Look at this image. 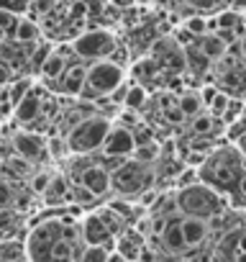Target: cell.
<instances>
[{"instance_id": "cell-1", "label": "cell", "mask_w": 246, "mask_h": 262, "mask_svg": "<svg viewBox=\"0 0 246 262\" xmlns=\"http://www.w3.org/2000/svg\"><path fill=\"white\" fill-rule=\"evenodd\" d=\"M177 211L182 216H198V219H215L226 211V201L220 193L205 183H190L182 185L177 193Z\"/></svg>"}, {"instance_id": "cell-2", "label": "cell", "mask_w": 246, "mask_h": 262, "mask_svg": "<svg viewBox=\"0 0 246 262\" xmlns=\"http://www.w3.org/2000/svg\"><path fill=\"white\" fill-rule=\"evenodd\" d=\"M110 128V121L105 116H87V118H80L67 134V144H69V152L75 155H87V152H95L103 147V139Z\"/></svg>"}, {"instance_id": "cell-3", "label": "cell", "mask_w": 246, "mask_h": 262, "mask_svg": "<svg viewBox=\"0 0 246 262\" xmlns=\"http://www.w3.org/2000/svg\"><path fill=\"white\" fill-rule=\"evenodd\" d=\"M123 82V67L115 64L113 59H92V64L87 67V80L80 95H90V100L100 98V95H110V90H115Z\"/></svg>"}, {"instance_id": "cell-4", "label": "cell", "mask_w": 246, "mask_h": 262, "mask_svg": "<svg viewBox=\"0 0 246 262\" xmlns=\"http://www.w3.org/2000/svg\"><path fill=\"white\" fill-rule=\"evenodd\" d=\"M152 183V172H146L144 162L139 160H123L113 172H110V188H115L118 193H141L144 188H149Z\"/></svg>"}, {"instance_id": "cell-5", "label": "cell", "mask_w": 246, "mask_h": 262, "mask_svg": "<svg viewBox=\"0 0 246 262\" xmlns=\"http://www.w3.org/2000/svg\"><path fill=\"white\" fill-rule=\"evenodd\" d=\"M115 49V36L110 31H82L72 41V52L82 59H103Z\"/></svg>"}, {"instance_id": "cell-6", "label": "cell", "mask_w": 246, "mask_h": 262, "mask_svg": "<svg viewBox=\"0 0 246 262\" xmlns=\"http://www.w3.org/2000/svg\"><path fill=\"white\" fill-rule=\"evenodd\" d=\"M62 236V226L54 221H44L31 229L29 242H26V257L31 259H46L52 252V244Z\"/></svg>"}, {"instance_id": "cell-7", "label": "cell", "mask_w": 246, "mask_h": 262, "mask_svg": "<svg viewBox=\"0 0 246 262\" xmlns=\"http://www.w3.org/2000/svg\"><path fill=\"white\" fill-rule=\"evenodd\" d=\"M100 149L105 155H113V157H131L134 149H136L134 128H129V126H110Z\"/></svg>"}, {"instance_id": "cell-8", "label": "cell", "mask_w": 246, "mask_h": 262, "mask_svg": "<svg viewBox=\"0 0 246 262\" xmlns=\"http://www.w3.org/2000/svg\"><path fill=\"white\" fill-rule=\"evenodd\" d=\"M82 236H85V244L97 242V244H105L108 249L115 247V236H113V231L105 226V221H103L100 213H90V216L82 219Z\"/></svg>"}, {"instance_id": "cell-9", "label": "cell", "mask_w": 246, "mask_h": 262, "mask_svg": "<svg viewBox=\"0 0 246 262\" xmlns=\"http://www.w3.org/2000/svg\"><path fill=\"white\" fill-rule=\"evenodd\" d=\"M77 180H80V185L87 188L95 198H103V195L110 190V172H108L103 165H87Z\"/></svg>"}, {"instance_id": "cell-10", "label": "cell", "mask_w": 246, "mask_h": 262, "mask_svg": "<svg viewBox=\"0 0 246 262\" xmlns=\"http://www.w3.org/2000/svg\"><path fill=\"white\" fill-rule=\"evenodd\" d=\"M13 149H16L21 157H26V160H39V157L49 155L44 137L34 134V131H21V134H16V137H13Z\"/></svg>"}, {"instance_id": "cell-11", "label": "cell", "mask_w": 246, "mask_h": 262, "mask_svg": "<svg viewBox=\"0 0 246 262\" xmlns=\"http://www.w3.org/2000/svg\"><path fill=\"white\" fill-rule=\"evenodd\" d=\"M180 226H182V236H185L187 249L200 247L208 239V234H210L208 221L205 219H198V216H180Z\"/></svg>"}, {"instance_id": "cell-12", "label": "cell", "mask_w": 246, "mask_h": 262, "mask_svg": "<svg viewBox=\"0 0 246 262\" xmlns=\"http://www.w3.org/2000/svg\"><path fill=\"white\" fill-rule=\"evenodd\" d=\"M59 80V90L62 93H67V95H80L82 93V88H85V80H87V67L85 64H69V67H64V72L57 77Z\"/></svg>"}, {"instance_id": "cell-13", "label": "cell", "mask_w": 246, "mask_h": 262, "mask_svg": "<svg viewBox=\"0 0 246 262\" xmlns=\"http://www.w3.org/2000/svg\"><path fill=\"white\" fill-rule=\"evenodd\" d=\"M180 216H182V213H180ZM180 216H169V219H167V226H164L162 234H159L162 247H164L167 252H172V254H180V252L187 249L185 236H182V226H180Z\"/></svg>"}, {"instance_id": "cell-14", "label": "cell", "mask_w": 246, "mask_h": 262, "mask_svg": "<svg viewBox=\"0 0 246 262\" xmlns=\"http://www.w3.org/2000/svg\"><path fill=\"white\" fill-rule=\"evenodd\" d=\"M41 108H44V98H41L39 93H26V95L16 103V118H18L21 123H34V121L39 118Z\"/></svg>"}, {"instance_id": "cell-15", "label": "cell", "mask_w": 246, "mask_h": 262, "mask_svg": "<svg viewBox=\"0 0 246 262\" xmlns=\"http://www.w3.org/2000/svg\"><path fill=\"white\" fill-rule=\"evenodd\" d=\"M198 47H200V52H203L208 59H220V57H226V41H223L215 31H213V34H210V31L203 34Z\"/></svg>"}, {"instance_id": "cell-16", "label": "cell", "mask_w": 246, "mask_h": 262, "mask_svg": "<svg viewBox=\"0 0 246 262\" xmlns=\"http://www.w3.org/2000/svg\"><path fill=\"white\" fill-rule=\"evenodd\" d=\"M64 67H67V57L62 54V52H49V57L44 59V64H41V77L44 80H57L62 72H64Z\"/></svg>"}, {"instance_id": "cell-17", "label": "cell", "mask_w": 246, "mask_h": 262, "mask_svg": "<svg viewBox=\"0 0 246 262\" xmlns=\"http://www.w3.org/2000/svg\"><path fill=\"white\" fill-rule=\"evenodd\" d=\"M13 36L21 41V44H31L39 39V26L34 18H18L16 21V29H13Z\"/></svg>"}, {"instance_id": "cell-18", "label": "cell", "mask_w": 246, "mask_h": 262, "mask_svg": "<svg viewBox=\"0 0 246 262\" xmlns=\"http://www.w3.org/2000/svg\"><path fill=\"white\" fill-rule=\"evenodd\" d=\"M190 128H192L195 137H208V134H213V128H215V116H213L210 111H208V113L198 111V113L192 116V121H190Z\"/></svg>"}, {"instance_id": "cell-19", "label": "cell", "mask_w": 246, "mask_h": 262, "mask_svg": "<svg viewBox=\"0 0 246 262\" xmlns=\"http://www.w3.org/2000/svg\"><path fill=\"white\" fill-rule=\"evenodd\" d=\"M177 108L185 113V118H192L198 111H203V100H200V93L195 90H185L180 98H177Z\"/></svg>"}, {"instance_id": "cell-20", "label": "cell", "mask_w": 246, "mask_h": 262, "mask_svg": "<svg viewBox=\"0 0 246 262\" xmlns=\"http://www.w3.org/2000/svg\"><path fill=\"white\" fill-rule=\"evenodd\" d=\"M146 88L144 85H129V90H126V95H123V105H126L129 111H139V108H144V103H146Z\"/></svg>"}, {"instance_id": "cell-21", "label": "cell", "mask_w": 246, "mask_h": 262, "mask_svg": "<svg viewBox=\"0 0 246 262\" xmlns=\"http://www.w3.org/2000/svg\"><path fill=\"white\" fill-rule=\"evenodd\" d=\"M67 193H69V185H67V178L57 175L49 180V188L44 193V198H57V201H67Z\"/></svg>"}, {"instance_id": "cell-22", "label": "cell", "mask_w": 246, "mask_h": 262, "mask_svg": "<svg viewBox=\"0 0 246 262\" xmlns=\"http://www.w3.org/2000/svg\"><path fill=\"white\" fill-rule=\"evenodd\" d=\"M75 242H69L67 236H59L54 244H52V252H49V259H72L75 257V249H72Z\"/></svg>"}, {"instance_id": "cell-23", "label": "cell", "mask_w": 246, "mask_h": 262, "mask_svg": "<svg viewBox=\"0 0 246 262\" xmlns=\"http://www.w3.org/2000/svg\"><path fill=\"white\" fill-rule=\"evenodd\" d=\"M131 157H136L139 162H152V160H157L159 157V147L157 144H152V142H144V144H136V149H134V155Z\"/></svg>"}, {"instance_id": "cell-24", "label": "cell", "mask_w": 246, "mask_h": 262, "mask_svg": "<svg viewBox=\"0 0 246 262\" xmlns=\"http://www.w3.org/2000/svg\"><path fill=\"white\" fill-rule=\"evenodd\" d=\"M243 134H246V113H241L238 118L228 121V128H226V137L233 139V142H238Z\"/></svg>"}, {"instance_id": "cell-25", "label": "cell", "mask_w": 246, "mask_h": 262, "mask_svg": "<svg viewBox=\"0 0 246 262\" xmlns=\"http://www.w3.org/2000/svg\"><path fill=\"white\" fill-rule=\"evenodd\" d=\"M185 29H187L192 36H203V34H208V18H205V16H190V18L185 21Z\"/></svg>"}, {"instance_id": "cell-26", "label": "cell", "mask_w": 246, "mask_h": 262, "mask_svg": "<svg viewBox=\"0 0 246 262\" xmlns=\"http://www.w3.org/2000/svg\"><path fill=\"white\" fill-rule=\"evenodd\" d=\"M228 100H231V95H228V93H220V90H218V93H215V98L210 100L208 111H210V113H213L215 118H220V116H223V111H226V105H228Z\"/></svg>"}, {"instance_id": "cell-27", "label": "cell", "mask_w": 246, "mask_h": 262, "mask_svg": "<svg viewBox=\"0 0 246 262\" xmlns=\"http://www.w3.org/2000/svg\"><path fill=\"white\" fill-rule=\"evenodd\" d=\"M46 152H52L54 157H67V155H69V144H67V139L54 137V139L46 142Z\"/></svg>"}, {"instance_id": "cell-28", "label": "cell", "mask_w": 246, "mask_h": 262, "mask_svg": "<svg viewBox=\"0 0 246 262\" xmlns=\"http://www.w3.org/2000/svg\"><path fill=\"white\" fill-rule=\"evenodd\" d=\"M238 11L236 8H231V11H220L218 16H215V21H218V29H233L236 26V21H238Z\"/></svg>"}, {"instance_id": "cell-29", "label": "cell", "mask_w": 246, "mask_h": 262, "mask_svg": "<svg viewBox=\"0 0 246 262\" xmlns=\"http://www.w3.org/2000/svg\"><path fill=\"white\" fill-rule=\"evenodd\" d=\"M16 21H18V18H16V13H13L11 8L0 6V29H3V31L8 34V31H13V29H16Z\"/></svg>"}, {"instance_id": "cell-30", "label": "cell", "mask_w": 246, "mask_h": 262, "mask_svg": "<svg viewBox=\"0 0 246 262\" xmlns=\"http://www.w3.org/2000/svg\"><path fill=\"white\" fill-rule=\"evenodd\" d=\"M243 105H246L243 100H228V105H226V111H223V116H220V118H223L226 123H228V121H233V118H238V116L243 113Z\"/></svg>"}, {"instance_id": "cell-31", "label": "cell", "mask_w": 246, "mask_h": 262, "mask_svg": "<svg viewBox=\"0 0 246 262\" xmlns=\"http://www.w3.org/2000/svg\"><path fill=\"white\" fill-rule=\"evenodd\" d=\"M49 180H52V175H49V172H39V175L31 180V190H34V193H39V195H44V193H46V188H49Z\"/></svg>"}, {"instance_id": "cell-32", "label": "cell", "mask_w": 246, "mask_h": 262, "mask_svg": "<svg viewBox=\"0 0 246 262\" xmlns=\"http://www.w3.org/2000/svg\"><path fill=\"white\" fill-rule=\"evenodd\" d=\"M29 85H31L29 80H18V82H16V85H13L11 90H8V98H11L13 103H18V100H21V98L26 95V90H29Z\"/></svg>"}, {"instance_id": "cell-33", "label": "cell", "mask_w": 246, "mask_h": 262, "mask_svg": "<svg viewBox=\"0 0 246 262\" xmlns=\"http://www.w3.org/2000/svg\"><path fill=\"white\" fill-rule=\"evenodd\" d=\"M185 3L190 8H195V11H210V8H215L220 3V0H185Z\"/></svg>"}, {"instance_id": "cell-34", "label": "cell", "mask_w": 246, "mask_h": 262, "mask_svg": "<svg viewBox=\"0 0 246 262\" xmlns=\"http://www.w3.org/2000/svg\"><path fill=\"white\" fill-rule=\"evenodd\" d=\"M164 118H167V123H182L185 113L177 105H169V108H164Z\"/></svg>"}, {"instance_id": "cell-35", "label": "cell", "mask_w": 246, "mask_h": 262, "mask_svg": "<svg viewBox=\"0 0 246 262\" xmlns=\"http://www.w3.org/2000/svg\"><path fill=\"white\" fill-rule=\"evenodd\" d=\"M87 13V3L85 0H75V3L69 6V11H67V16H72V18H82Z\"/></svg>"}, {"instance_id": "cell-36", "label": "cell", "mask_w": 246, "mask_h": 262, "mask_svg": "<svg viewBox=\"0 0 246 262\" xmlns=\"http://www.w3.org/2000/svg\"><path fill=\"white\" fill-rule=\"evenodd\" d=\"M49 52H52V49H49L46 44H41V47L36 49V54H34V59H31V64H34L36 70H41V64H44V59L49 57Z\"/></svg>"}, {"instance_id": "cell-37", "label": "cell", "mask_w": 246, "mask_h": 262, "mask_svg": "<svg viewBox=\"0 0 246 262\" xmlns=\"http://www.w3.org/2000/svg\"><path fill=\"white\" fill-rule=\"evenodd\" d=\"M13 201V190L8 183H0V208H6L8 203Z\"/></svg>"}, {"instance_id": "cell-38", "label": "cell", "mask_w": 246, "mask_h": 262, "mask_svg": "<svg viewBox=\"0 0 246 262\" xmlns=\"http://www.w3.org/2000/svg\"><path fill=\"white\" fill-rule=\"evenodd\" d=\"M236 239H238V242H236V252H233V257H236V259H246V231H241Z\"/></svg>"}, {"instance_id": "cell-39", "label": "cell", "mask_w": 246, "mask_h": 262, "mask_svg": "<svg viewBox=\"0 0 246 262\" xmlns=\"http://www.w3.org/2000/svg\"><path fill=\"white\" fill-rule=\"evenodd\" d=\"M215 93H218V88H215V85H205V88L200 90V100H203V105H205V108L210 105V100L215 98Z\"/></svg>"}, {"instance_id": "cell-40", "label": "cell", "mask_w": 246, "mask_h": 262, "mask_svg": "<svg viewBox=\"0 0 246 262\" xmlns=\"http://www.w3.org/2000/svg\"><path fill=\"white\" fill-rule=\"evenodd\" d=\"M159 105H162V111L169 108V105H177V95H175L172 90H169V93H162V95H159Z\"/></svg>"}, {"instance_id": "cell-41", "label": "cell", "mask_w": 246, "mask_h": 262, "mask_svg": "<svg viewBox=\"0 0 246 262\" xmlns=\"http://www.w3.org/2000/svg\"><path fill=\"white\" fill-rule=\"evenodd\" d=\"M11 82H13V72H11V67L0 64V88H6V85H11Z\"/></svg>"}, {"instance_id": "cell-42", "label": "cell", "mask_w": 246, "mask_h": 262, "mask_svg": "<svg viewBox=\"0 0 246 262\" xmlns=\"http://www.w3.org/2000/svg\"><path fill=\"white\" fill-rule=\"evenodd\" d=\"M52 6V0H34L31 3V13H46Z\"/></svg>"}, {"instance_id": "cell-43", "label": "cell", "mask_w": 246, "mask_h": 262, "mask_svg": "<svg viewBox=\"0 0 246 262\" xmlns=\"http://www.w3.org/2000/svg\"><path fill=\"white\" fill-rule=\"evenodd\" d=\"M177 180H180V185H190V183H198V172H195V170H187V172H182V175H180Z\"/></svg>"}, {"instance_id": "cell-44", "label": "cell", "mask_w": 246, "mask_h": 262, "mask_svg": "<svg viewBox=\"0 0 246 262\" xmlns=\"http://www.w3.org/2000/svg\"><path fill=\"white\" fill-rule=\"evenodd\" d=\"M157 195H159L157 190H146V193H141V201H139V203H141V206H154V203H157Z\"/></svg>"}, {"instance_id": "cell-45", "label": "cell", "mask_w": 246, "mask_h": 262, "mask_svg": "<svg viewBox=\"0 0 246 262\" xmlns=\"http://www.w3.org/2000/svg\"><path fill=\"white\" fill-rule=\"evenodd\" d=\"M192 39H195V36H192V34L187 31V29L177 31V41H180V44H192Z\"/></svg>"}, {"instance_id": "cell-46", "label": "cell", "mask_w": 246, "mask_h": 262, "mask_svg": "<svg viewBox=\"0 0 246 262\" xmlns=\"http://www.w3.org/2000/svg\"><path fill=\"white\" fill-rule=\"evenodd\" d=\"M110 3H113L115 8H131V6L136 3V0H110Z\"/></svg>"}, {"instance_id": "cell-47", "label": "cell", "mask_w": 246, "mask_h": 262, "mask_svg": "<svg viewBox=\"0 0 246 262\" xmlns=\"http://www.w3.org/2000/svg\"><path fill=\"white\" fill-rule=\"evenodd\" d=\"M243 198H246V172H241V178H238V188H236Z\"/></svg>"}, {"instance_id": "cell-48", "label": "cell", "mask_w": 246, "mask_h": 262, "mask_svg": "<svg viewBox=\"0 0 246 262\" xmlns=\"http://www.w3.org/2000/svg\"><path fill=\"white\" fill-rule=\"evenodd\" d=\"M238 149H241V155H246V134L238 139Z\"/></svg>"}, {"instance_id": "cell-49", "label": "cell", "mask_w": 246, "mask_h": 262, "mask_svg": "<svg viewBox=\"0 0 246 262\" xmlns=\"http://www.w3.org/2000/svg\"><path fill=\"white\" fill-rule=\"evenodd\" d=\"M241 95H243V98H241V100H243V103H246V88H243V93H241Z\"/></svg>"}, {"instance_id": "cell-50", "label": "cell", "mask_w": 246, "mask_h": 262, "mask_svg": "<svg viewBox=\"0 0 246 262\" xmlns=\"http://www.w3.org/2000/svg\"><path fill=\"white\" fill-rule=\"evenodd\" d=\"M243 221H246V211H243Z\"/></svg>"}]
</instances>
